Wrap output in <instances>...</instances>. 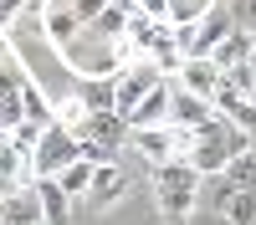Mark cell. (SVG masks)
Here are the masks:
<instances>
[{"label": "cell", "instance_id": "5b68a950", "mask_svg": "<svg viewBox=\"0 0 256 225\" xmlns=\"http://www.w3.org/2000/svg\"><path fill=\"white\" fill-rule=\"evenodd\" d=\"M159 82H164V67H159L154 56H138V61H128V67L118 72V113H128V108H134V102H138L144 92H154Z\"/></svg>", "mask_w": 256, "mask_h": 225}, {"label": "cell", "instance_id": "ba28073f", "mask_svg": "<svg viewBox=\"0 0 256 225\" xmlns=\"http://www.w3.org/2000/svg\"><path fill=\"white\" fill-rule=\"evenodd\" d=\"M210 118H216V102L174 82V97H169V123H174V128H205Z\"/></svg>", "mask_w": 256, "mask_h": 225}, {"label": "cell", "instance_id": "4316f807", "mask_svg": "<svg viewBox=\"0 0 256 225\" xmlns=\"http://www.w3.org/2000/svg\"><path fill=\"white\" fill-rule=\"evenodd\" d=\"M251 72H256V51H251Z\"/></svg>", "mask_w": 256, "mask_h": 225}, {"label": "cell", "instance_id": "9a60e30c", "mask_svg": "<svg viewBox=\"0 0 256 225\" xmlns=\"http://www.w3.org/2000/svg\"><path fill=\"white\" fill-rule=\"evenodd\" d=\"M20 108H26V118L31 123H41V128H46V123H56V102L41 92V82L26 72V82H20Z\"/></svg>", "mask_w": 256, "mask_h": 225}, {"label": "cell", "instance_id": "7c38bea8", "mask_svg": "<svg viewBox=\"0 0 256 225\" xmlns=\"http://www.w3.org/2000/svg\"><path fill=\"white\" fill-rule=\"evenodd\" d=\"M36 195H41V210H46L52 225H67V220H72V205H77V200L62 190L56 174H36Z\"/></svg>", "mask_w": 256, "mask_h": 225}, {"label": "cell", "instance_id": "3957f363", "mask_svg": "<svg viewBox=\"0 0 256 225\" xmlns=\"http://www.w3.org/2000/svg\"><path fill=\"white\" fill-rule=\"evenodd\" d=\"M102 5H108V0H46V5H41V36H46L56 51H72L77 41L88 36V26L98 20Z\"/></svg>", "mask_w": 256, "mask_h": 225}, {"label": "cell", "instance_id": "8992f818", "mask_svg": "<svg viewBox=\"0 0 256 225\" xmlns=\"http://www.w3.org/2000/svg\"><path fill=\"white\" fill-rule=\"evenodd\" d=\"M230 31H236V15H230V10H220V5H210V10L195 20V41H190V56H210V51H216ZM190 56H184V61H190Z\"/></svg>", "mask_w": 256, "mask_h": 225}, {"label": "cell", "instance_id": "ffe728a7", "mask_svg": "<svg viewBox=\"0 0 256 225\" xmlns=\"http://www.w3.org/2000/svg\"><path fill=\"white\" fill-rule=\"evenodd\" d=\"M226 118H230V123H241V128H246V138L256 143V97H241V102H236V108H230Z\"/></svg>", "mask_w": 256, "mask_h": 225}, {"label": "cell", "instance_id": "603a6c76", "mask_svg": "<svg viewBox=\"0 0 256 225\" xmlns=\"http://www.w3.org/2000/svg\"><path fill=\"white\" fill-rule=\"evenodd\" d=\"M134 10L154 15V20H169V0H134Z\"/></svg>", "mask_w": 256, "mask_h": 225}, {"label": "cell", "instance_id": "5bb4252c", "mask_svg": "<svg viewBox=\"0 0 256 225\" xmlns=\"http://www.w3.org/2000/svg\"><path fill=\"white\" fill-rule=\"evenodd\" d=\"M88 113H102V108H118V77H82L77 92H72Z\"/></svg>", "mask_w": 256, "mask_h": 225}, {"label": "cell", "instance_id": "44dd1931", "mask_svg": "<svg viewBox=\"0 0 256 225\" xmlns=\"http://www.w3.org/2000/svg\"><path fill=\"white\" fill-rule=\"evenodd\" d=\"M226 82H230L236 92H246V97H251V92H256V72H251V61H241V67H230V72H226Z\"/></svg>", "mask_w": 256, "mask_h": 225}, {"label": "cell", "instance_id": "30bf717a", "mask_svg": "<svg viewBox=\"0 0 256 225\" xmlns=\"http://www.w3.org/2000/svg\"><path fill=\"white\" fill-rule=\"evenodd\" d=\"M128 195V174H123V164L108 159V164H98V174H92V190H88V205L92 210H113V205Z\"/></svg>", "mask_w": 256, "mask_h": 225}, {"label": "cell", "instance_id": "52a82bcc", "mask_svg": "<svg viewBox=\"0 0 256 225\" xmlns=\"http://www.w3.org/2000/svg\"><path fill=\"white\" fill-rule=\"evenodd\" d=\"M41 220H46V210H41L36 179L10 190V195H0V225H41Z\"/></svg>", "mask_w": 256, "mask_h": 225}, {"label": "cell", "instance_id": "277c9868", "mask_svg": "<svg viewBox=\"0 0 256 225\" xmlns=\"http://www.w3.org/2000/svg\"><path fill=\"white\" fill-rule=\"evenodd\" d=\"M72 159H82V138L77 128H67V123H46L41 128V143H36V154H31V174H62Z\"/></svg>", "mask_w": 256, "mask_h": 225}, {"label": "cell", "instance_id": "f1b7e54d", "mask_svg": "<svg viewBox=\"0 0 256 225\" xmlns=\"http://www.w3.org/2000/svg\"><path fill=\"white\" fill-rule=\"evenodd\" d=\"M251 97H256V92H251Z\"/></svg>", "mask_w": 256, "mask_h": 225}, {"label": "cell", "instance_id": "2e32d148", "mask_svg": "<svg viewBox=\"0 0 256 225\" xmlns=\"http://www.w3.org/2000/svg\"><path fill=\"white\" fill-rule=\"evenodd\" d=\"M220 179L230 184V190H251V195H256V143H251V149H241L236 159L226 164Z\"/></svg>", "mask_w": 256, "mask_h": 225}, {"label": "cell", "instance_id": "8fae6325", "mask_svg": "<svg viewBox=\"0 0 256 225\" xmlns=\"http://www.w3.org/2000/svg\"><path fill=\"white\" fill-rule=\"evenodd\" d=\"M220 67H216V61H210V56H190L184 61V67L174 72V82H180V87H190V92H200V97H216V87H220Z\"/></svg>", "mask_w": 256, "mask_h": 225}, {"label": "cell", "instance_id": "9c48e42d", "mask_svg": "<svg viewBox=\"0 0 256 225\" xmlns=\"http://www.w3.org/2000/svg\"><path fill=\"white\" fill-rule=\"evenodd\" d=\"M169 97H174V77H164L154 92H144L123 118L134 123V128H159V123H169Z\"/></svg>", "mask_w": 256, "mask_h": 225}, {"label": "cell", "instance_id": "d4e9b609", "mask_svg": "<svg viewBox=\"0 0 256 225\" xmlns=\"http://www.w3.org/2000/svg\"><path fill=\"white\" fill-rule=\"evenodd\" d=\"M108 5H123V10H134V0H108Z\"/></svg>", "mask_w": 256, "mask_h": 225}, {"label": "cell", "instance_id": "e0dca14e", "mask_svg": "<svg viewBox=\"0 0 256 225\" xmlns=\"http://www.w3.org/2000/svg\"><path fill=\"white\" fill-rule=\"evenodd\" d=\"M92 174H98V164H92L88 154H82V159H72L67 169L56 174V179H62V190H67L72 200H88V190H92Z\"/></svg>", "mask_w": 256, "mask_h": 225}, {"label": "cell", "instance_id": "484cf974", "mask_svg": "<svg viewBox=\"0 0 256 225\" xmlns=\"http://www.w3.org/2000/svg\"><path fill=\"white\" fill-rule=\"evenodd\" d=\"M31 5H36V10H41V5H46V0H31Z\"/></svg>", "mask_w": 256, "mask_h": 225}, {"label": "cell", "instance_id": "7402d4cb", "mask_svg": "<svg viewBox=\"0 0 256 225\" xmlns=\"http://www.w3.org/2000/svg\"><path fill=\"white\" fill-rule=\"evenodd\" d=\"M230 15H236V26L256 31V0H230Z\"/></svg>", "mask_w": 256, "mask_h": 225}, {"label": "cell", "instance_id": "ac0fdd59", "mask_svg": "<svg viewBox=\"0 0 256 225\" xmlns=\"http://www.w3.org/2000/svg\"><path fill=\"white\" fill-rule=\"evenodd\" d=\"M216 220H220V225H256V195H251V190H230L226 210H220Z\"/></svg>", "mask_w": 256, "mask_h": 225}, {"label": "cell", "instance_id": "7a4b0ae2", "mask_svg": "<svg viewBox=\"0 0 256 225\" xmlns=\"http://www.w3.org/2000/svg\"><path fill=\"white\" fill-rule=\"evenodd\" d=\"M241 149H251L246 128H241V123H230L226 113H216L205 128H195V143H190V154H184V159H190V164H195V169L210 179V174H220V169H226V164L236 159Z\"/></svg>", "mask_w": 256, "mask_h": 225}, {"label": "cell", "instance_id": "83f0119b", "mask_svg": "<svg viewBox=\"0 0 256 225\" xmlns=\"http://www.w3.org/2000/svg\"><path fill=\"white\" fill-rule=\"evenodd\" d=\"M41 225H52V220H41Z\"/></svg>", "mask_w": 256, "mask_h": 225}, {"label": "cell", "instance_id": "cb8c5ba5", "mask_svg": "<svg viewBox=\"0 0 256 225\" xmlns=\"http://www.w3.org/2000/svg\"><path fill=\"white\" fill-rule=\"evenodd\" d=\"M0 61H10V31L0 26Z\"/></svg>", "mask_w": 256, "mask_h": 225}, {"label": "cell", "instance_id": "d6986e66", "mask_svg": "<svg viewBox=\"0 0 256 225\" xmlns=\"http://www.w3.org/2000/svg\"><path fill=\"white\" fill-rule=\"evenodd\" d=\"M10 143H16V149H20V154L31 159V154H36V143H41V123H31V118H20L16 128H10Z\"/></svg>", "mask_w": 256, "mask_h": 225}, {"label": "cell", "instance_id": "4fadbf2b", "mask_svg": "<svg viewBox=\"0 0 256 225\" xmlns=\"http://www.w3.org/2000/svg\"><path fill=\"white\" fill-rule=\"evenodd\" d=\"M251 51H256V31H246V26H236L216 51H210V61H216L220 72H230V67H241V61H251Z\"/></svg>", "mask_w": 256, "mask_h": 225}, {"label": "cell", "instance_id": "6da1fadb", "mask_svg": "<svg viewBox=\"0 0 256 225\" xmlns=\"http://www.w3.org/2000/svg\"><path fill=\"white\" fill-rule=\"evenodd\" d=\"M200 190H205V174L190 159H169L154 169V200H159V215L169 225H184V215H195Z\"/></svg>", "mask_w": 256, "mask_h": 225}]
</instances>
